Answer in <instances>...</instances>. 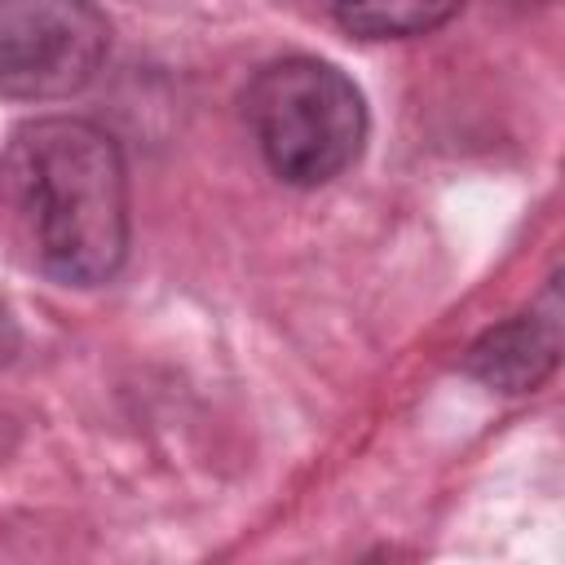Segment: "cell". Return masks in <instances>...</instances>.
<instances>
[{
  "mask_svg": "<svg viewBox=\"0 0 565 565\" xmlns=\"http://www.w3.org/2000/svg\"><path fill=\"white\" fill-rule=\"evenodd\" d=\"M0 207L31 265L62 287H102L128 256V163L93 119L44 115L9 132Z\"/></svg>",
  "mask_w": 565,
  "mask_h": 565,
  "instance_id": "6da1fadb",
  "label": "cell"
},
{
  "mask_svg": "<svg viewBox=\"0 0 565 565\" xmlns=\"http://www.w3.org/2000/svg\"><path fill=\"white\" fill-rule=\"evenodd\" d=\"M243 119L265 168L296 190L344 177L371 132L362 88L335 62L309 53L265 62L243 88Z\"/></svg>",
  "mask_w": 565,
  "mask_h": 565,
  "instance_id": "7a4b0ae2",
  "label": "cell"
},
{
  "mask_svg": "<svg viewBox=\"0 0 565 565\" xmlns=\"http://www.w3.org/2000/svg\"><path fill=\"white\" fill-rule=\"evenodd\" d=\"M110 53L93 0H0V97L57 102L84 93Z\"/></svg>",
  "mask_w": 565,
  "mask_h": 565,
  "instance_id": "3957f363",
  "label": "cell"
},
{
  "mask_svg": "<svg viewBox=\"0 0 565 565\" xmlns=\"http://www.w3.org/2000/svg\"><path fill=\"white\" fill-rule=\"evenodd\" d=\"M561 362V300L556 278H547L539 305L486 327L468 353L463 371L494 393H534Z\"/></svg>",
  "mask_w": 565,
  "mask_h": 565,
  "instance_id": "277c9868",
  "label": "cell"
},
{
  "mask_svg": "<svg viewBox=\"0 0 565 565\" xmlns=\"http://www.w3.org/2000/svg\"><path fill=\"white\" fill-rule=\"evenodd\" d=\"M468 0H327V13L353 40H415L463 13Z\"/></svg>",
  "mask_w": 565,
  "mask_h": 565,
  "instance_id": "5b68a950",
  "label": "cell"
}]
</instances>
